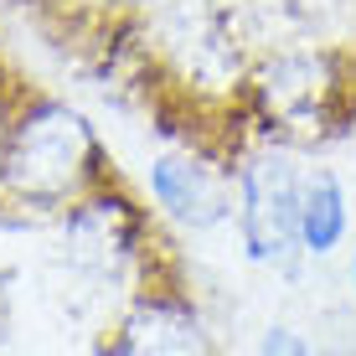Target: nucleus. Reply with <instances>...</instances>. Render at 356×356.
<instances>
[{
    "mask_svg": "<svg viewBox=\"0 0 356 356\" xmlns=\"http://www.w3.org/2000/svg\"><path fill=\"white\" fill-rule=\"evenodd\" d=\"M104 176L93 124L63 98H31L0 140V191L26 207H72Z\"/></svg>",
    "mask_w": 356,
    "mask_h": 356,
    "instance_id": "f257e3e1",
    "label": "nucleus"
},
{
    "mask_svg": "<svg viewBox=\"0 0 356 356\" xmlns=\"http://www.w3.org/2000/svg\"><path fill=\"white\" fill-rule=\"evenodd\" d=\"M300 176H305V165L294 161L289 145H259L238 165V207H232V217H238V238L248 248V259L264 268L294 274V264L305 259Z\"/></svg>",
    "mask_w": 356,
    "mask_h": 356,
    "instance_id": "f03ea898",
    "label": "nucleus"
},
{
    "mask_svg": "<svg viewBox=\"0 0 356 356\" xmlns=\"http://www.w3.org/2000/svg\"><path fill=\"white\" fill-rule=\"evenodd\" d=\"M253 108H259L264 129L274 134V145L315 140L330 129L341 108V72L336 57L325 52H279L253 72Z\"/></svg>",
    "mask_w": 356,
    "mask_h": 356,
    "instance_id": "7ed1b4c3",
    "label": "nucleus"
},
{
    "mask_svg": "<svg viewBox=\"0 0 356 356\" xmlns=\"http://www.w3.org/2000/svg\"><path fill=\"white\" fill-rule=\"evenodd\" d=\"M150 196L170 222L191 232L222 227L238 207V165H222L202 150H165L150 161Z\"/></svg>",
    "mask_w": 356,
    "mask_h": 356,
    "instance_id": "20e7f679",
    "label": "nucleus"
},
{
    "mask_svg": "<svg viewBox=\"0 0 356 356\" xmlns=\"http://www.w3.org/2000/svg\"><path fill=\"white\" fill-rule=\"evenodd\" d=\"M140 243H145V217L119 191H88L63 217V253L67 264L88 268V274H119L140 253Z\"/></svg>",
    "mask_w": 356,
    "mask_h": 356,
    "instance_id": "39448f33",
    "label": "nucleus"
},
{
    "mask_svg": "<svg viewBox=\"0 0 356 356\" xmlns=\"http://www.w3.org/2000/svg\"><path fill=\"white\" fill-rule=\"evenodd\" d=\"M108 356H217L202 310L176 289H145L124 310Z\"/></svg>",
    "mask_w": 356,
    "mask_h": 356,
    "instance_id": "423d86ee",
    "label": "nucleus"
},
{
    "mask_svg": "<svg viewBox=\"0 0 356 356\" xmlns=\"http://www.w3.org/2000/svg\"><path fill=\"white\" fill-rule=\"evenodd\" d=\"M351 238V196L330 165H305L300 176V248L305 259H330Z\"/></svg>",
    "mask_w": 356,
    "mask_h": 356,
    "instance_id": "0eeeda50",
    "label": "nucleus"
},
{
    "mask_svg": "<svg viewBox=\"0 0 356 356\" xmlns=\"http://www.w3.org/2000/svg\"><path fill=\"white\" fill-rule=\"evenodd\" d=\"M259 356H315V351L294 325H268L264 341H259Z\"/></svg>",
    "mask_w": 356,
    "mask_h": 356,
    "instance_id": "6e6552de",
    "label": "nucleus"
},
{
    "mask_svg": "<svg viewBox=\"0 0 356 356\" xmlns=\"http://www.w3.org/2000/svg\"><path fill=\"white\" fill-rule=\"evenodd\" d=\"M10 330V294H6V279H0V341H6Z\"/></svg>",
    "mask_w": 356,
    "mask_h": 356,
    "instance_id": "1a4fd4ad",
    "label": "nucleus"
},
{
    "mask_svg": "<svg viewBox=\"0 0 356 356\" xmlns=\"http://www.w3.org/2000/svg\"><path fill=\"white\" fill-rule=\"evenodd\" d=\"M346 279H351V294H356V248H351V264H346Z\"/></svg>",
    "mask_w": 356,
    "mask_h": 356,
    "instance_id": "9d476101",
    "label": "nucleus"
},
{
    "mask_svg": "<svg viewBox=\"0 0 356 356\" xmlns=\"http://www.w3.org/2000/svg\"><path fill=\"white\" fill-rule=\"evenodd\" d=\"M315 356H356V351H315Z\"/></svg>",
    "mask_w": 356,
    "mask_h": 356,
    "instance_id": "9b49d317",
    "label": "nucleus"
}]
</instances>
